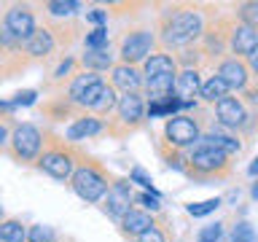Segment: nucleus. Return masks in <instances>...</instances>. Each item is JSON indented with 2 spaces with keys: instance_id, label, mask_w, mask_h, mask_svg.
Segmentation results:
<instances>
[{
  "instance_id": "nucleus-30",
  "label": "nucleus",
  "mask_w": 258,
  "mask_h": 242,
  "mask_svg": "<svg viewBox=\"0 0 258 242\" xmlns=\"http://www.w3.org/2000/svg\"><path fill=\"white\" fill-rule=\"evenodd\" d=\"M135 205H140V210H145V213L156 215L161 210V197H156L151 191H140V194H135Z\"/></svg>"
},
{
  "instance_id": "nucleus-6",
  "label": "nucleus",
  "mask_w": 258,
  "mask_h": 242,
  "mask_svg": "<svg viewBox=\"0 0 258 242\" xmlns=\"http://www.w3.org/2000/svg\"><path fill=\"white\" fill-rule=\"evenodd\" d=\"M43 145H46V129H40L32 121H22V124L14 127V135L3 148V153L22 167H35L40 153H43Z\"/></svg>"
},
{
  "instance_id": "nucleus-23",
  "label": "nucleus",
  "mask_w": 258,
  "mask_h": 242,
  "mask_svg": "<svg viewBox=\"0 0 258 242\" xmlns=\"http://www.w3.org/2000/svg\"><path fill=\"white\" fill-rule=\"evenodd\" d=\"M231 94V89H229V84H226V81L221 78V76H207L205 78V84H202V92H199V100L205 102V105H215L223 100V97H229Z\"/></svg>"
},
{
  "instance_id": "nucleus-15",
  "label": "nucleus",
  "mask_w": 258,
  "mask_h": 242,
  "mask_svg": "<svg viewBox=\"0 0 258 242\" xmlns=\"http://www.w3.org/2000/svg\"><path fill=\"white\" fill-rule=\"evenodd\" d=\"M40 24H46L48 32L54 35L56 40V46L59 48H70L76 40L81 38H86L84 35V24H81L78 19H48V16H43V22Z\"/></svg>"
},
{
  "instance_id": "nucleus-8",
  "label": "nucleus",
  "mask_w": 258,
  "mask_h": 242,
  "mask_svg": "<svg viewBox=\"0 0 258 242\" xmlns=\"http://www.w3.org/2000/svg\"><path fill=\"white\" fill-rule=\"evenodd\" d=\"M202 135L205 129L194 116L188 113H177V116L164 121V129H161V140L167 145H172L177 151H191L202 143Z\"/></svg>"
},
{
  "instance_id": "nucleus-22",
  "label": "nucleus",
  "mask_w": 258,
  "mask_h": 242,
  "mask_svg": "<svg viewBox=\"0 0 258 242\" xmlns=\"http://www.w3.org/2000/svg\"><path fill=\"white\" fill-rule=\"evenodd\" d=\"M140 70H143V78L151 81V78H161V76H177V73H180V65H177L175 54L156 51Z\"/></svg>"
},
{
  "instance_id": "nucleus-24",
  "label": "nucleus",
  "mask_w": 258,
  "mask_h": 242,
  "mask_svg": "<svg viewBox=\"0 0 258 242\" xmlns=\"http://www.w3.org/2000/svg\"><path fill=\"white\" fill-rule=\"evenodd\" d=\"M40 8H43V16H48V19H78L84 6L78 0H48Z\"/></svg>"
},
{
  "instance_id": "nucleus-31",
  "label": "nucleus",
  "mask_w": 258,
  "mask_h": 242,
  "mask_svg": "<svg viewBox=\"0 0 258 242\" xmlns=\"http://www.w3.org/2000/svg\"><path fill=\"white\" fill-rule=\"evenodd\" d=\"M129 180L137 183V186H143V191H151V194H156V197H161V194L156 191V186H153V180H151V175L145 172L143 167H137V164H135L132 169H129Z\"/></svg>"
},
{
  "instance_id": "nucleus-29",
  "label": "nucleus",
  "mask_w": 258,
  "mask_h": 242,
  "mask_svg": "<svg viewBox=\"0 0 258 242\" xmlns=\"http://www.w3.org/2000/svg\"><path fill=\"white\" fill-rule=\"evenodd\" d=\"M231 242H258V234L250 221H237V226L231 229Z\"/></svg>"
},
{
  "instance_id": "nucleus-16",
  "label": "nucleus",
  "mask_w": 258,
  "mask_h": 242,
  "mask_svg": "<svg viewBox=\"0 0 258 242\" xmlns=\"http://www.w3.org/2000/svg\"><path fill=\"white\" fill-rule=\"evenodd\" d=\"M40 113H43V118L54 121V124H59V121H64V118H73V121H76V118L84 116V110H81L78 105H73L62 92L46 97L43 105H40Z\"/></svg>"
},
{
  "instance_id": "nucleus-12",
  "label": "nucleus",
  "mask_w": 258,
  "mask_h": 242,
  "mask_svg": "<svg viewBox=\"0 0 258 242\" xmlns=\"http://www.w3.org/2000/svg\"><path fill=\"white\" fill-rule=\"evenodd\" d=\"M215 76H221L229 84L231 92H239V94H247L250 86H253V76H250L247 59H239V56H231V54L223 62H218Z\"/></svg>"
},
{
  "instance_id": "nucleus-2",
  "label": "nucleus",
  "mask_w": 258,
  "mask_h": 242,
  "mask_svg": "<svg viewBox=\"0 0 258 242\" xmlns=\"http://www.w3.org/2000/svg\"><path fill=\"white\" fill-rule=\"evenodd\" d=\"M81 153L84 148L76 143H70L64 135H56L51 129H46V145H43V153L38 159V169L48 177L59 183H70L73 175L78 169V161H81Z\"/></svg>"
},
{
  "instance_id": "nucleus-32",
  "label": "nucleus",
  "mask_w": 258,
  "mask_h": 242,
  "mask_svg": "<svg viewBox=\"0 0 258 242\" xmlns=\"http://www.w3.org/2000/svg\"><path fill=\"white\" fill-rule=\"evenodd\" d=\"M56 239L59 237H56V231L51 226H43V223L30 226V239L27 242H56Z\"/></svg>"
},
{
  "instance_id": "nucleus-36",
  "label": "nucleus",
  "mask_w": 258,
  "mask_h": 242,
  "mask_svg": "<svg viewBox=\"0 0 258 242\" xmlns=\"http://www.w3.org/2000/svg\"><path fill=\"white\" fill-rule=\"evenodd\" d=\"M137 242H167V231L161 229V223H156V226H151L145 234H140Z\"/></svg>"
},
{
  "instance_id": "nucleus-13",
  "label": "nucleus",
  "mask_w": 258,
  "mask_h": 242,
  "mask_svg": "<svg viewBox=\"0 0 258 242\" xmlns=\"http://www.w3.org/2000/svg\"><path fill=\"white\" fill-rule=\"evenodd\" d=\"M110 86L121 94H140L145 89V78L143 70L135 68V65H124L118 62L116 68L110 70Z\"/></svg>"
},
{
  "instance_id": "nucleus-5",
  "label": "nucleus",
  "mask_w": 258,
  "mask_h": 242,
  "mask_svg": "<svg viewBox=\"0 0 258 242\" xmlns=\"http://www.w3.org/2000/svg\"><path fill=\"white\" fill-rule=\"evenodd\" d=\"M148 124V97L140 94H121L116 113L105 121V135L110 140H126L129 135L140 132Z\"/></svg>"
},
{
  "instance_id": "nucleus-17",
  "label": "nucleus",
  "mask_w": 258,
  "mask_h": 242,
  "mask_svg": "<svg viewBox=\"0 0 258 242\" xmlns=\"http://www.w3.org/2000/svg\"><path fill=\"white\" fill-rule=\"evenodd\" d=\"M56 40L54 35L48 32L46 24H40V27L35 30V35H32L27 43H24V51H27V56L32 62H46V59H51V54L56 51Z\"/></svg>"
},
{
  "instance_id": "nucleus-18",
  "label": "nucleus",
  "mask_w": 258,
  "mask_h": 242,
  "mask_svg": "<svg viewBox=\"0 0 258 242\" xmlns=\"http://www.w3.org/2000/svg\"><path fill=\"white\" fill-rule=\"evenodd\" d=\"M105 132V121L97 118L94 113H84L81 118L70 121V127L64 129V137H68L70 143H81V140H89V137H97Z\"/></svg>"
},
{
  "instance_id": "nucleus-37",
  "label": "nucleus",
  "mask_w": 258,
  "mask_h": 242,
  "mask_svg": "<svg viewBox=\"0 0 258 242\" xmlns=\"http://www.w3.org/2000/svg\"><path fill=\"white\" fill-rule=\"evenodd\" d=\"M108 16L110 11H102V8H92V11H86V22L94 24V27H108Z\"/></svg>"
},
{
  "instance_id": "nucleus-34",
  "label": "nucleus",
  "mask_w": 258,
  "mask_h": 242,
  "mask_svg": "<svg viewBox=\"0 0 258 242\" xmlns=\"http://www.w3.org/2000/svg\"><path fill=\"white\" fill-rule=\"evenodd\" d=\"M223 237V223H210L197 234V242H218Z\"/></svg>"
},
{
  "instance_id": "nucleus-38",
  "label": "nucleus",
  "mask_w": 258,
  "mask_h": 242,
  "mask_svg": "<svg viewBox=\"0 0 258 242\" xmlns=\"http://www.w3.org/2000/svg\"><path fill=\"white\" fill-rule=\"evenodd\" d=\"M247 175L253 177V180L258 177V156H255V159H253V161H250V164H247Z\"/></svg>"
},
{
  "instance_id": "nucleus-9",
  "label": "nucleus",
  "mask_w": 258,
  "mask_h": 242,
  "mask_svg": "<svg viewBox=\"0 0 258 242\" xmlns=\"http://www.w3.org/2000/svg\"><path fill=\"white\" fill-rule=\"evenodd\" d=\"M135 210V194H132V180L129 177H116L108 191V197L102 199V213L110 221L121 223L124 218Z\"/></svg>"
},
{
  "instance_id": "nucleus-11",
  "label": "nucleus",
  "mask_w": 258,
  "mask_h": 242,
  "mask_svg": "<svg viewBox=\"0 0 258 242\" xmlns=\"http://www.w3.org/2000/svg\"><path fill=\"white\" fill-rule=\"evenodd\" d=\"M213 116L223 129H229V132H242L250 121V110H247V105L242 97L229 94L213 108Z\"/></svg>"
},
{
  "instance_id": "nucleus-19",
  "label": "nucleus",
  "mask_w": 258,
  "mask_h": 242,
  "mask_svg": "<svg viewBox=\"0 0 258 242\" xmlns=\"http://www.w3.org/2000/svg\"><path fill=\"white\" fill-rule=\"evenodd\" d=\"M202 84H205L202 70H180V73H177V81H175V97L183 105H197Z\"/></svg>"
},
{
  "instance_id": "nucleus-7",
  "label": "nucleus",
  "mask_w": 258,
  "mask_h": 242,
  "mask_svg": "<svg viewBox=\"0 0 258 242\" xmlns=\"http://www.w3.org/2000/svg\"><path fill=\"white\" fill-rule=\"evenodd\" d=\"M156 46H159V35L153 27H145V24L129 27V30L121 32V38H118V62L143 68V65L156 54Z\"/></svg>"
},
{
  "instance_id": "nucleus-21",
  "label": "nucleus",
  "mask_w": 258,
  "mask_h": 242,
  "mask_svg": "<svg viewBox=\"0 0 258 242\" xmlns=\"http://www.w3.org/2000/svg\"><path fill=\"white\" fill-rule=\"evenodd\" d=\"M81 59V70H89V73H108L116 68V54L110 51V46L108 48H84V54L78 56Z\"/></svg>"
},
{
  "instance_id": "nucleus-1",
  "label": "nucleus",
  "mask_w": 258,
  "mask_h": 242,
  "mask_svg": "<svg viewBox=\"0 0 258 242\" xmlns=\"http://www.w3.org/2000/svg\"><path fill=\"white\" fill-rule=\"evenodd\" d=\"M207 14L202 11V6H194V3L164 6L156 14V35L161 48H172L175 54L188 46H197L207 30Z\"/></svg>"
},
{
  "instance_id": "nucleus-33",
  "label": "nucleus",
  "mask_w": 258,
  "mask_h": 242,
  "mask_svg": "<svg viewBox=\"0 0 258 242\" xmlns=\"http://www.w3.org/2000/svg\"><path fill=\"white\" fill-rule=\"evenodd\" d=\"M11 102L16 105V108H27V105H35V102H38V89H19V92L11 97Z\"/></svg>"
},
{
  "instance_id": "nucleus-10",
  "label": "nucleus",
  "mask_w": 258,
  "mask_h": 242,
  "mask_svg": "<svg viewBox=\"0 0 258 242\" xmlns=\"http://www.w3.org/2000/svg\"><path fill=\"white\" fill-rule=\"evenodd\" d=\"M40 27L35 14H32L30 6L24 3H11L6 8L3 14V30H8L16 40H22V43H27V40L35 35V30Z\"/></svg>"
},
{
  "instance_id": "nucleus-4",
  "label": "nucleus",
  "mask_w": 258,
  "mask_h": 242,
  "mask_svg": "<svg viewBox=\"0 0 258 242\" xmlns=\"http://www.w3.org/2000/svg\"><path fill=\"white\" fill-rule=\"evenodd\" d=\"M113 180H116V177L108 172V167H105L97 156H89L84 151L70 186H73V191L78 194V199H84L86 205H97V202H102L108 197Z\"/></svg>"
},
{
  "instance_id": "nucleus-39",
  "label": "nucleus",
  "mask_w": 258,
  "mask_h": 242,
  "mask_svg": "<svg viewBox=\"0 0 258 242\" xmlns=\"http://www.w3.org/2000/svg\"><path fill=\"white\" fill-rule=\"evenodd\" d=\"M250 199H255V202H258V177L253 180V186H250Z\"/></svg>"
},
{
  "instance_id": "nucleus-20",
  "label": "nucleus",
  "mask_w": 258,
  "mask_h": 242,
  "mask_svg": "<svg viewBox=\"0 0 258 242\" xmlns=\"http://www.w3.org/2000/svg\"><path fill=\"white\" fill-rule=\"evenodd\" d=\"M156 223H159V221H156V215H153V213H145V210L135 207L132 213H129L124 221L118 223V231L124 234L126 239H135V242H137V237H140V234H145L151 226H156Z\"/></svg>"
},
{
  "instance_id": "nucleus-14",
  "label": "nucleus",
  "mask_w": 258,
  "mask_h": 242,
  "mask_svg": "<svg viewBox=\"0 0 258 242\" xmlns=\"http://www.w3.org/2000/svg\"><path fill=\"white\" fill-rule=\"evenodd\" d=\"M237 19V16H234ZM258 51V30L247 27L242 22H234L231 27V40H229V54L239 56V59H247Z\"/></svg>"
},
{
  "instance_id": "nucleus-27",
  "label": "nucleus",
  "mask_w": 258,
  "mask_h": 242,
  "mask_svg": "<svg viewBox=\"0 0 258 242\" xmlns=\"http://www.w3.org/2000/svg\"><path fill=\"white\" fill-rule=\"evenodd\" d=\"M221 205H223L221 197H210V199H205V202H191V205H185V213H188L191 218H205V215H210V213H215Z\"/></svg>"
},
{
  "instance_id": "nucleus-3",
  "label": "nucleus",
  "mask_w": 258,
  "mask_h": 242,
  "mask_svg": "<svg viewBox=\"0 0 258 242\" xmlns=\"http://www.w3.org/2000/svg\"><path fill=\"white\" fill-rule=\"evenodd\" d=\"M183 175L188 180L199 183V186H213V183H223L234 175V161L229 153H223L221 148H213L207 143H199L197 148L188 151L185 159V169Z\"/></svg>"
},
{
  "instance_id": "nucleus-35",
  "label": "nucleus",
  "mask_w": 258,
  "mask_h": 242,
  "mask_svg": "<svg viewBox=\"0 0 258 242\" xmlns=\"http://www.w3.org/2000/svg\"><path fill=\"white\" fill-rule=\"evenodd\" d=\"M247 68H250V76H253V86H250V92L245 97H250V100H258V51L253 56H247Z\"/></svg>"
},
{
  "instance_id": "nucleus-25",
  "label": "nucleus",
  "mask_w": 258,
  "mask_h": 242,
  "mask_svg": "<svg viewBox=\"0 0 258 242\" xmlns=\"http://www.w3.org/2000/svg\"><path fill=\"white\" fill-rule=\"evenodd\" d=\"M30 229L19 218H3L0 221V242H27Z\"/></svg>"
},
{
  "instance_id": "nucleus-28",
  "label": "nucleus",
  "mask_w": 258,
  "mask_h": 242,
  "mask_svg": "<svg viewBox=\"0 0 258 242\" xmlns=\"http://www.w3.org/2000/svg\"><path fill=\"white\" fill-rule=\"evenodd\" d=\"M84 46L86 48H108L110 46V35H108V27H92L84 38Z\"/></svg>"
},
{
  "instance_id": "nucleus-26",
  "label": "nucleus",
  "mask_w": 258,
  "mask_h": 242,
  "mask_svg": "<svg viewBox=\"0 0 258 242\" xmlns=\"http://www.w3.org/2000/svg\"><path fill=\"white\" fill-rule=\"evenodd\" d=\"M231 14L237 16V22L258 30V0H245V3H237Z\"/></svg>"
}]
</instances>
